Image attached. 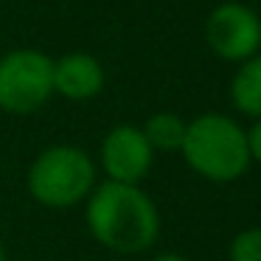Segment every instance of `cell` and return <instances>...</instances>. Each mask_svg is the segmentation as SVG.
Masks as SVG:
<instances>
[{"label":"cell","instance_id":"obj_1","mask_svg":"<svg viewBox=\"0 0 261 261\" xmlns=\"http://www.w3.org/2000/svg\"><path fill=\"white\" fill-rule=\"evenodd\" d=\"M85 227L110 253L141 255L160 239V211L141 186L101 180L85 199Z\"/></svg>","mask_w":261,"mask_h":261},{"label":"cell","instance_id":"obj_2","mask_svg":"<svg viewBox=\"0 0 261 261\" xmlns=\"http://www.w3.org/2000/svg\"><path fill=\"white\" fill-rule=\"evenodd\" d=\"M180 154L194 174L211 182L239 180L253 163L244 126L225 113H202L188 121Z\"/></svg>","mask_w":261,"mask_h":261},{"label":"cell","instance_id":"obj_3","mask_svg":"<svg viewBox=\"0 0 261 261\" xmlns=\"http://www.w3.org/2000/svg\"><path fill=\"white\" fill-rule=\"evenodd\" d=\"M98 182V166L87 149L76 143L45 146L25 171V188L37 205L51 211H70L85 205Z\"/></svg>","mask_w":261,"mask_h":261},{"label":"cell","instance_id":"obj_4","mask_svg":"<svg viewBox=\"0 0 261 261\" xmlns=\"http://www.w3.org/2000/svg\"><path fill=\"white\" fill-rule=\"evenodd\" d=\"M54 98V57L40 48H12L0 57V113L34 115Z\"/></svg>","mask_w":261,"mask_h":261},{"label":"cell","instance_id":"obj_5","mask_svg":"<svg viewBox=\"0 0 261 261\" xmlns=\"http://www.w3.org/2000/svg\"><path fill=\"white\" fill-rule=\"evenodd\" d=\"M205 42L222 62H244L261 51V14L239 0L219 3L205 17Z\"/></svg>","mask_w":261,"mask_h":261},{"label":"cell","instance_id":"obj_6","mask_svg":"<svg viewBox=\"0 0 261 261\" xmlns=\"http://www.w3.org/2000/svg\"><path fill=\"white\" fill-rule=\"evenodd\" d=\"M152 163L154 149L149 146L146 135L138 124H115L104 132L96 160L104 180L141 186L152 171Z\"/></svg>","mask_w":261,"mask_h":261},{"label":"cell","instance_id":"obj_7","mask_svg":"<svg viewBox=\"0 0 261 261\" xmlns=\"http://www.w3.org/2000/svg\"><path fill=\"white\" fill-rule=\"evenodd\" d=\"M107 73L98 57L87 51H68L54 59V96L65 101H93L101 96Z\"/></svg>","mask_w":261,"mask_h":261},{"label":"cell","instance_id":"obj_8","mask_svg":"<svg viewBox=\"0 0 261 261\" xmlns=\"http://www.w3.org/2000/svg\"><path fill=\"white\" fill-rule=\"evenodd\" d=\"M230 104L247 118H261V51L239 62L230 79Z\"/></svg>","mask_w":261,"mask_h":261},{"label":"cell","instance_id":"obj_9","mask_svg":"<svg viewBox=\"0 0 261 261\" xmlns=\"http://www.w3.org/2000/svg\"><path fill=\"white\" fill-rule=\"evenodd\" d=\"M186 126H188L186 118H180L177 113H169V110H160V113H152L143 121L141 129L146 135L149 146L158 154V152H180Z\"/></svg>","mask_w":261,"mask_h":261},{"label":"cell","instance_id":"obj_10","mask_svg":"<svg viewBox=\"0 0 261 261\" xmlns=\"http://www.w3.org/2000/svg\"><path fill=\"white\" fill-rule=\"evenodd\" d=\"M227 255H230V261H261V227L239 230L230 242Z\"/></svg>","mask_w":261,"mask_h":261},{"label":"cell","instance_id":"obj_11","mask_svg":"<svg viewBox=\"0 0 261 261\" xmlns=\"http://www.w3.org/2000/svg\"><path fill=\"white\" fill-rule=\"evenodd\" d=\"M247 135V149H250V160L261 163V118H253V124L244 129Z\"/></svg>","mask_w":261,"mask_h":261},{"label":"cell","instance_id":"obj_12","mask_svg":"<svg viewBox=\"0 0 261 261\" xmlns=\"http://www.w3.org/2000/svg\"><path fill=\"white\" fill-rule=\"evenodd\" d=\"M149 261H191V258H186V255H180V253H158Z\"/></svg>","mask_w":261,"mask_h":261},{"label":"cell","instance_id":"obj_13","mask_svg":"<svg viewBox=\"0 0 261 261\" xmlns=\"http://www.w3.org/2000/svg\"><path fill=\"white\" fill-rule=\"evenodd\" d=\"M0 261H9V253H6V244H3V239H0Z\"/></svg>","mask_w":261,"mask_h":261}]
</instances>
